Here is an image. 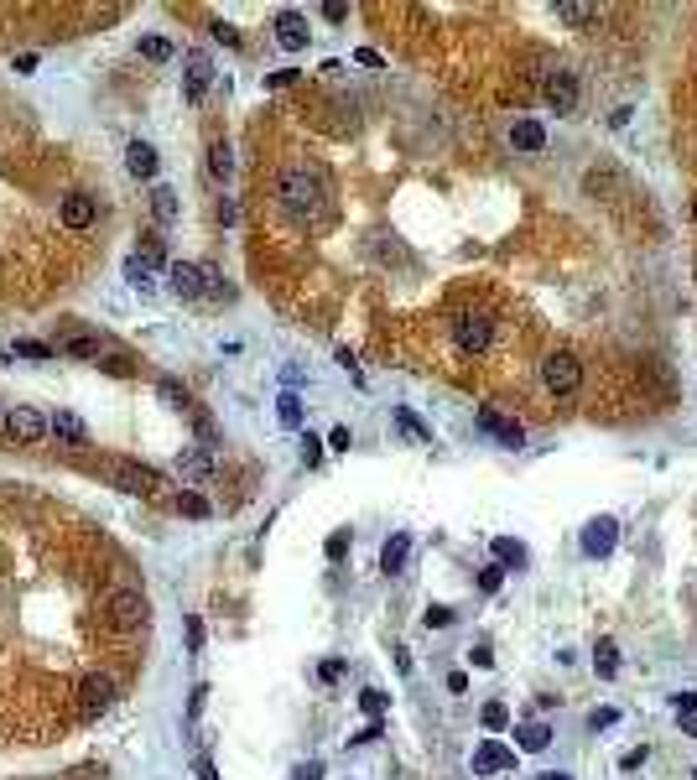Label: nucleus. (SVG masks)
<instances>
[{
	"mask_svg": "<svg viewBox=\"0 0 697 780\" xmlns=\"http://www.w3.org/2000/svg\"><path fill=\"white\" fill-rule=\"evenodd\" d=\"M516 739H520V750L542 754L546 744H552V728H546V723H520V728H516Z\"/></svg>",
	"mask_w": 697,
	"mask_h": 780,
	"instance_id": "obj_24",
	"label": "nucleus"
},
{
	"mask_svg": "<svg viewBox=\"0 0 697 780\" xmlns=\"http://www.w3.org/2000/svg\"><path fill=\"white\" fill-rule=\"evenodd\" d=\"M167 276H172L178 297H187V302H203V297H209V286H203V266H193V261H172V266H167Z\"/></svg>",
	"mask_w": 697,
	"mask_h": 780,
	"instance_id": "obj_12",
	"label": "nucleus"
},
{
	"mask_svg": "<svg viewBox=\"0 0 697 780\" xmlns=\"http://www.w3.org/2000/svg\"><path fill=\"white\" fill-rule=\"evenodd\" d=\"M469 660H474L479 671H489V666H494V651H489V645H474V651H469Z\"/></svg>",
	"mask_w": 697,
	"mask_h": 780,
	"instance_id": "obj_47",
	"label": "nucleus"
},
{
	"mask_svg": "<svg viewBox=\"0 0 697 780\" xmlns=\"http://www.w3.org/2000/svg\"><path fill=\"white\" fill-rule=\"evenodd\" d=\"M11 354H21V360H53L58 349L53 344H42V338H16V349Z\"/></svg>",
	"mask_w": 697,
	"mask_h": 780,
	"instance_id": "obj_30",
	"label": "nucleus"
},
{
	"mask_svg": "<svg viewBox=\"0 0 697 780\" xmlns=\"http://www.w3.org/2000/svg\"><path fill=\"white\" fill-rule=\"evenodd\" d=\"M577 94H583V89H577V73H573V68H552V73L542 79V99L557 110V115H573V110H577Z\"/></svg>",
	"mask_w": 697,
	"mask_h": 780,
	"instance_id": "obj_8",
	"label": "nucleus"
},
{
	"mask_svg": "<svg viewBox=\"0 0 697 780\" xmlns=\"http://www.w3.org/2000/svg\"><path fill=\"white\" fill-rule=\"evenodd\" d=\"M323 16H328V21L338 27V21H349V5H338V0H328V5H323Z\"/></svg>",
	"mask_w": 697,
	"mask_h": 780,
	"instance_id": "obj_52",
	"label": "nucleus"
},
{
	"mask_svg": "<svg viewBox=\"0 0 697 780\" xmlns=\"http://www.w3.org/2000/svg\"><path fill=\"white\" fill-rule=\"evenodd\" d=\"M125 172L136 182H152L156 178V146H146V141H130L125 146Z\"/></svg>",
	"mask_w": 697,
	"mask_h": 780,
	"instance_id": "obj_16",
	"label": "nucleus"
},
{
	"mask_svg": "<svg viewBox=\"0 0 697 780\" xmlns=\"http://www.w3.org/2000/svg\"><path fill=\"white\" fill-rule=\"evenodd\" d=\"M386 702H391V697H386L380 687H364L360 692V708L369 713V718H386Z\"/></svg>",
	"mask_w": 697,
	"mask_h": 780,
	"instance_id": "obj_35",
	"label": "nucleus"
},
{
	"mask_svg": "<svg viewBox=\"0 0 697 780\" xmlns=\"http://www.w3.org/2000/svg\"><path fill=\"white\" fill-rule=\"evenodd\" d=\"M328 448H334V452H349V427H334V432H328Z\"/></svg>",
	"mask_w": 697,
	"mask_h": 780,
	"instance_id": "obj_49",
	"label": "nucleus"
},
{
	"mask_svg": "<svg viewBox=\"0 0 697 780\" xmlns=\"http://www.w3.org/2000/svg\"><path fill=\"white\" fill-rule=\"evenodd\" d=\"M276 417H281V427H303V401H297V390H281Z\"/></svg>",
	"mask_w": 697,
	"mask_h": 780,
	"instance_id": "obj_28",
	"label": "nucleus"
},
{
	"mask_svg": "<svg viewBox=\"0 0 697 780\" xmlns=\"http://www.w3.org/2000/svg\"><path fill=\"white\" fill-rule=\"evenodd\" d=\"M203 702H209V687H193V702H187V723L203 718Z\"/></svg>",
	"mask_w": 697,
	"mask_h": 780,
	"instance_id": "obj_43",
	"label": "nucleus"
},
{
	"mask_svg": "<svg viewBox=\"0 0 697 780\" xmlns=\"http://www.w3.org/2000/svg\"><path fill=\"white\" fill-rule=\"evenodd\" d=\"M141 58L146 62H172V42H167V37H146V42H141Z\"/></svg>",
	"mask_w": 697,
	"mask_h": 780,
	"instance_id": "obj_33",
	"label": "nucleus"
},
{
	"mask_svg": "<svg viewBox=\"0 0 697 780\" xmlns=\"http://www.w3.org/2000/svg\"><path fill=\"white\" fill-rule=\"evenodd\" d=\"M276 198H281V209L292 219H318L323 203H328V182H323L318 167H286L276 178Z\"/></svg>",
	"mask_w": 697,
	"mask_h": 780,
	"instance_id": "obj_1",
	"label": "nucleus"
},
{
	"mask_svg": "<svg viewBox=\"0 0 697 780\" xmlns=\"http://www.w3.org/2000/svg\"><path fill=\"white\" fill-rule=\"evenodd\" d=\"M448 333H453L458 354H469V360L489 354V344H494V323H489V312H479V307H458Z\"/></svg>",
	"mask_w": 697,
	"mask_h": 780,
	"instance_id": "obj_2",
	"label": "nucleus"
},
{
	"mask_svg": "<svg viewBox=\"0 0 697 780\" xmlns=\"http://www.w3.org/2000/svg\"><path fill=\"white\" fill-rule=\"evenodd\" d=\"M5 360H11V354H5V349H0V364H5Z\"/></svg>",
	"mask_w": 697,
	"mask_h": 780,
	"instance_id": "obj_58",
	"label": "nucleus"
},
{
	"mask_svg": "<svg viewBox=\"0 0 697 780\" xmlns=\"http://www.w3.org/2000/svg\"><path fill=\"white\" fill-rule=\"evenodd\" d=\"M193 770H198V780H219V770H213V765H209V759H203V754L193 759Z\"/></svg>",
	"mask_w": 697,
	"mask_h": 780,
	"instance_id": "obj_55",
	"label": "nucleus"
},
{
	"mask_svg": "<svg viewBox=\"0 0 697 780\" xmlns=\"http://www.w3.org/2000/svg\"><path fill=\"white\" fill-rule=\"evenodd\" d=\"M395 417H401V427H406L411 437H422V443H432V427H422V421L411 417V411H395Z\"/></svg>",
	"mask_w": 697,
	"mask_h": 780,
	"instance_id": "obj_41",
	"label": "nucleus"
},
{
	"mask_svg": "<svg viewBox=\"0 0 697 780\" xmlns=\"http://www.w3.org/2000/svg\"><path fill=\"white\" fill-rule=\"evenodd\" d=\"M380 734H386V718H369V723H364V728H360V734H354V739H349V744H354V750H360V744H375V739H380Z\"/></svg>",
	"mask_w": 697,
	"mask_h": 780,
	"instance_id": "obj_38",
	"label": "nucleus"
},
{
	"mask_svg": "<svg viewBox=\"0 0 697 780\" xmlns=\"http://www.w3.org/2000/svg\"><path fill=\"white\" fill-rule=\"evenodd\" d=\"M344 546H349V531H334V536H328V557H334V562L344 557Z\"/></svg>",
	"mask_w": 697,
	"mask_h": 780,
	"instance_id": "obj_51",
	"label": "nucleus"
},
{
	"mask_svg": "<svg viewBox=\"0 0 697 780\" xmlns=\"http://www.w3.org/2000/svg\"><path fill=\"white\" fill-rule=\"evenodd\" d=\"M104 619H110V630H120V635L141 630L146 625V593L141 588H115L104 599Z\"/></svg>",
	"mask_w": 697,
	"mask_h": 780,
	"instance_id": "obj_4",
	"label": "nucleus"
},
{
	"mask_svg": "<svg viewBox=\"0 0 697 780\" xmlns=\"http://www.w3.org/2000/svg\"><path fill=\"white\" fill-rule=\"evenodd\" d=\"M500 583H505V568H500V562H489V568L479 572V588H485V593H500Z\"/></svg>",
	"mask_w": 697,
	"mask_h": 780,
	"instance_id": "obj_39",
	"label": "nucleus"
},
{
	"mask_svg": "<svg viewBox=\"0 0 697 780\" xmlns=\"http://www.w3.org/2000/svg\"><path fill=\"white\" fill-rule=\"evenodd\" d=\"M557 21H562V27H593V21H599V5H573V0H568V5H557Z\"/></svg>",
	"mask_w": 697,
	"mask_h": 780,
	"instance_id": "obj_25",
	"label": "nucleus"
},
{
	"mask_svg": "<svg viewBox=\"0 0 697 780\" xmlns=\"http://www.w3.org/2000/svg\"><path fill=\"white\" fill-rule=\"evenodd\" d=\"M307 31H312V27H307L303 11H281V16H276V42H281L286 53H303V47H307Z\"/></svg>",
	"mask_w": 697,
	"mask_h": 780,
	"instance_id": "obj_14",
	"label": "nucleus"
},
{
	"mask_svg": "<svg viewBox=\"0 0 697 780\" xmlns=\"http://www.w3.org/2000/svg\"><path fill=\"white\" fill-rule=\"evenodd\" d=\"M422 625H427V630H448V625H453V609H448V603H427Z\"/></svg>",
	"mask_w": 697,
	"mask_h": 780,
	"instance_id": "obj_31",
	"label": "nucleus"
},
{
	"mask_svg": "<svg viewBox=\"0 0 697 780\" xmlns=\"http://www.w3.org/2000/svg\"><path fill=\"white\" fill-rule=\"evenodd\" d=\"M209 84H213V58L209 53H182V89H187V99L198 104Z\"/></svg>",
	"mask_w": 697,
	"mask_h": 780,
	"instance_id": "obj_9",
	"label": "nucleus"
},
{
	"mask_svg": "<svg viewBox=\"0 0 697 780\" xmlns=\"http://www.w3.org/2000/svg\"><path fill=\"white\" fill-rule=\"evenodd\" d=\"M542 386L552 390V395H577L583 390V364H577V354H568V349H557V354H546L542 364Z\"/></svg>",
	"mask_w": 697,
	"mask_h": 780,
	"instance_id": "obj_5",
	"label": "nucleus"
},
{
	"mask_svg": "<svg viewBox=\"0 0 697 780\" xmlns=\"http://www.w3.org/2000/svg\"><path fill=\"white\" fill-rule=\"evenodd\" d=\"M178 510L187 515V520H209V510H213V505L203 500V494H178Z\"/></svg>",
	"mask_w": 697,
	"mask_h": 780,
	"instance_id": "obj_32",
	"label": "nucleus"
},
{
	"mask_svg": "<svg viewBox=\"0 0 697 780\" xmlns=\"http://www.w3.org/2000/svg\"><path fill=\"white\" fill-rule=\"evenodd\" d=\"M693 739H697V723H693Z\"/></svg>",
	"mask_w": 697,
	"mask_h": 780,
	"instance_id": "obj_59",
	"label": "nucleus"
},
{
	"mask_svg": "<svg viewBox=\"0 0 697 780\" xmlns=\"http://www.w3.org/2000/svg\"><path fill=\"white\" fill-rule=\"evenodd\" d=\"M178 474H187V479H209V474H213V452L209 448H182L178 452Z\"/></svg>",
	"mask_w": 697,
	"mask_h": 780,
	"instance_id": "obj_18",
	"label": "nucleus"
},
{
	"mask_svg": "<svg viewBox=\"0 0 697 780\" xmlns=\"http://www.w3.org/2000/svg\"><path fill=\"white\" fill-rule=\"evenodd\" d=\"M187 645H193V651H203V625H198V619H187Z\"/></svg>",
	"mask_w": 697,
	"mask_h": 780,
	"instance_id": "obj_54",
	"label": "nucleus"
},
{
	"mask_svg": "<svg viewBox=\"0 0 697 780\" xmlns=\"http://www.w3.org/2000/svg\"><path fill=\"white\" fill-rule=\"evenodd\" d=\"M110 702H115V676L110 671H89L79 682V713L84 718H99V713H110Z\"/></svg>",
	"mask_w": 697,
	"mask_h": 780,
	"instance_id": "obj_7",
	"label": "nucleus"
},
{
	"mask_svg": "<svg viewBox=\"0 0 697 780\" xmlns=\"http://www.w3.org/2000/svg\"><path fill=\"white\" fill-rule=\"evenodd\" d=\"M58 354H73V360H99V338L94 333H68L58 344Z\"/></svg>",
	"mask_w": 697,
	"mask_h": 780,
	"instance_id": "obj_22",
	"label": "nucleus"
},
{
	"mask_svg": "<svg viewBox=\"0 0 697 780\" xmlns=\"http://www.w3.org/2000/svg\"><path fill=\"white\" fill-rule=\"evenodd\" d=\"M125 281H130V286H141V292H152V270L141 266V261H136V255H130V261H125Z\"/></svg>",
	"mask_w": 697,
	"mask_h": 780,
	"instance_id": "obj_37",
	"label": "nucleus"
},
{
	"mask_svg": "<svg viewBox=\"0 0 697 780\" xmlns=\"http://www.w3.org/2000/svg\"><path fill=\"white\" fill-rule=\"evenodd\" d=\"M213 42H224V47H240V31L229 27V21H213Z\"/></svg>",
	"mask_w": 697,
	"mask_h": 780,
	"instance_id": "obj_42",
	"label": "nucleus"
},
{
	"mask_svg": "<svg viewBox=\"0 0 697 780\" xmlns=\"http://www.w3.org/2000/svg\"><path fill=\"white\" fill-rule=\"evenodd\" d=\"M110 479H115L120 494H162V489H167V479H162L156 469L130 463V458H115V463H110Z\"/></svg>",
	"mask_w": 697,
	"mask_h": 780,
	"instance_id": "obj_6",
	"label": "nucleus"
},
{
	"mask_svg": "<svg viewBox=\"0 0 697 780\" xmlns=\"http://www.w3.org/2000/svg\"><path fill=\"white\" fill-rule=\"evenodd\" d=\"M516 765V754L505 750L500 739H485L479 750H474V776H500V770H510Z\"/></svg>",
	"mask_w": 697,
	"mask_h": 780,
	"instance_id": "obj_15",
	"label": "nucleus"
},
{
	"mask_svg": "<svg viewBox=\"0 0 697 780\" xmlns=\"http://www.w3.org/2000/svg\"><path fill=\"white\" fill-rule=\"evenodd\" d=\"M136 261H141V266H146V270L167 266V240H162L156 229H146V235H141V250H136Z\"/></svg>",
	"mask_w": 697,
	"mask_h": 780,
	"instance_id": "obj_21",
	"label": "nucleus"
},
{
	"mask_svg": "<svg viewBox=\"0 0 697 780\" xmlns=\"http://www.w3.org/2000/svg\"><path fill=\"white\" fill-rule=\"evenodd\" d=\"M593 666H599V676H614V671H619V651H614V640H609V635L593 645Z\"/></svg>",
	"mask_w": 697,
	"mask_h": 780,
	"instance_id": "obj_29",
	"label": "nucleus"
},
{
	"mask_svg": "<svg viewBox=\"0 0 697 780\" xmlns=\"http://www.w3.org/2000/svg\"><path fill=\"white\" fill-rule=\"evenodd\" d=\"M292 79H297V68H281V73H266V84H271V89H286Z\"/></svg>",
	"mask_w": 697,
	"mask_h": 780,
	"instance_id": "obj_50",
	"label": "nucleus"
},
{
	"mask_svg": "<svg viewBox=\"0 0 697 780\" xmlns=\"http://www.w3.org/2000/svg\"><path fill=\"white\" fill-rule=\"evenodd\" d=\"M354 62H364V68H380V62H386V58H380L375 47H360V53H354Z\"/></svg>",
	"mask_w": 697,
	"mask_h": 780,
	"instance_id": "obj_53",
	"label": "nucleus"
},
{
	"mask_svg": "<svg viewBox=\"0 0 697 780\" xmlns=\"http://www.w3.org/2000/svg\"><path fill=\"white\" fill-rule=\"evenodd\" d=\"M645 759H651V750H645V744H640V750L619 754V770H640V765H645Z\"/></svg>",
	"mask_w": 697,
	"mask_h": 780,
	"instance_id": "obj_44",
	"label": "nucleus"
},
{
	"mask_svg": "<svg viewBox=\"0 0 697 780\" xmlns=\"http://www.w3.org/2000/svg\"><path fill=\"white\" fill-rule=\"evenodd\" d=\"M156 395H162L167 406H178V411H182V406H193V401H187V390H182L172 375H167V380H156Z\"/></svg>",
	"mask_w": 697,
	"mask_h": 780,
	"instance_id": "obj_34",
	"label": "nucleus"
},
{
	"mask_svg": "<svg viewBox=\"0 0 697 780\" xmlns=\"http://www.w3.org/2000/svg\"><path fill=\"white\" fill-rule=\"evenodd\" d=\"M0 417H5V411H0Z\"/></svg>",
	"mask_w": 697,
	"mask_h": 780,
	"instance_id": "obj_61",
	"label": "nucleus"
},
{
	"mask_svg": "<svg viewBox=\"0 0 697 780\" xmlns=\"http://www.w3.org/2000/svg\"><path fill=\"white\" fill-rule=\"evenodd\" d=\"M229 172H235V151H229V141H213L209 146V178L224 182Z\"/></svg>",
	"mask_w": 697,
	"mask_h": 780,
	"instance_id": "obj_23",
	"label": "nucleus"
},
{
	"mask_svg": "<svg viewBox=\"0 0 697 780\" xmlns=\"http://www.w3.org/2000/svg\"><path fill=\"white\" fill-rule=\"evenodd\" d=\"M614 718H619L614 708H593V713H588V728H614Z\"/></svg>",
	"mask_w": 697,
	"mask_h": 780,
	"instance_id": "obj_45",
	"label": "nucleus"
},
{
	"mask_svg": "<svg viewBox=\"0 0 697 780\" xmlns=\"http://www.w3.org/2000/svg\"><path fill=\"white\" fill-rule=\"evenodd\" d=\"M297 780H323V765H318V759H312V765H303V770H297Z\"/></svg>",
	"mask_w": 697,
	"mask_h": 780,
	"instance_id": "obj_56",
	"label": "nucleus"
},
{
	"mask_svg": "<svg viewBox=\"0 0 697 780\" xmlns=\"http://www.w3.org/2000/svg\"><path fill=\"white\" fill-rule=\"evenodd\" d=\"M479 432H489L494 443H505V448H526V427L520 421H510V417H500L494 406H485L479 411Z\"/></svg>",
	"mask_w": 697,
	"mask_h": 780,
	"instance_id": "obj_11",
	"label": "nucleus"
},
{
	"mask_svg": "<svg viewBox=\"0 0 697 780\" xmlns=\"http://www.w3.org/2000/svg\"><path fill=\"white\" fill-rule=\"evenodd\" d=\"M318 458H323V443L307 432V437H303V463H318Z\"/></svg>",
	"mask_w": 697,
	"mask_h": 780,
	"instance_id": "obj_46",
	"label": "nucleus"
},
{
	"mask_svg": "<svg viewBox=\"0 0 697 780\" xmlns=\"http://www.w3.org/2000/svg\"><path fill=\"white\" fill-rule=\"evenodd\" d=\"M0 432H5L11 443H21V448H37L42 437H53V421L42 417L37 406H5V417H0Z\"/></svg>",
	"mask_w": 697,
	"mask_h": 780,
	"instance_id": "obj_3",
	"label": "nucleus"
},
{
	"mask_svg": "<svg viewBox=\"0 0 697 780\" xmlns=\"http://www.w3.org/2000/svg\"><path fill=\"white\" fill-rule=\"evenodd\" d=\"M479 718H485L489 734H500V728L510 723V708H505V702H485V713H479Z\"/></svg>",
	"mask_w": 697,
	"mask_h": 780,
	"instance_id": "obj_36",
	"label": "nucleus"
},
{
	"mask_svg": "<svg viewBox=\"0 0 697 780\" xmlns=\"http://www.w3.org/2000/svg\"><path fill=\"white\" fill-rule=\"evenodd\" d=\"M344 671H349V666H344V660H323V666H318V676H323V682H338V676H344Z\"/></svg>",
	"mask_w": 697,
	"mask_h": 780,
	"instance_id": "obj_48",
	"label": "nucleus"
},
{
	"mask_svg": "<svg viewBox=\"0 0 697 780\" xmlns=\"http://www.w3.org/2000/svg\"><path fill=\"white\" fill-rule=\"evenodd\" d=\"M494 562L500 568H526V546L510 536H494Z\"/></svg>",
	"mask_w": 697,
	"mask_h": 780,
	"instance_id": "obj_26",
	"label": "nucleus"
},
{
	"mask_svg": "<svg viewBox=\"0 0 697 780\" xmlns=\"http://www.w3.org/2000/svg\"><path fill=\"white\" fill-rule=\"evenodd\" d=\"M671 708H676V718H693V713H697V692H676Z\"/></svg>",
	"mask_w": 697,
	"mask_h": 780,
	"instance_id": "obj_40",
	"label": "nucleus"
},
{
	"mask_svg": "<svg viewBox=\"0 0 697 780\" xmlns=\"http://www.w3.org/2000/svg\"><path fill=\"white\" fill-rule=\"evenodd\" d=\"M47 421H53V437L68 443V448H84V443H89V427L73 417V411H58V417H47Z\"/></svg>",
	"mask_w": 697,
	"mask_h": 780,
	"instance_id": "obj_17",
	"label": "nucleus"
},
{
	"mask_svg": "<svg viewBox=\"0 0 697 780\" xmlns=\"http://www.w3.org/2000/svg\"><path fill=\"white\" fill-rule=\"evenodd\" d=\"M614 541H619V520H614V515H599V520L583 526V552H588V557H609Z\"/></svg>",
	"mask_w": 697,
	"mask_h": 780,
	"instance_id": "obj_10",
	"label": "nucleus"
},
{
	"mask_svg": "<svg viewBox=\"0 0 697 780\" xmlns=\"http://www.w3.org/2000/svg\"><path fill=\"white\" fill-rule=\"evenodd\" d=\"M406 557H411V536L395 531V536L380 546V572H401V568H406Z\"/></svg>",
	"mask_w": 697,
	"mask_h": 780,
	"instance_id": "obj_20",
	"label": "nucleus"
},
{
	"mask_svg": "<svg viewBox=\"0 0 697 780\" xmlns=\"http://www.w3.org/2000/svg\"><path fill=\"white\" fill-rule=\"evenodd\" d=\"M510 146H516V151H546L542 120H516V125H510Z\"/></svg>",
	"mask_w": 697,
	"mask_h": 780,
	"instance_id": "obj_19",
	"label": "nucleus"
},
{
	"mask_svg": "<svg viewBox=\"0 0 697 780\" xmlns=\"http://www.w3.org/2000/svg\"><path fill=\"white\" fill-rule=\"evenodd\" d=\"M152 213L162 219V224H172V219H178V193H172V187H152Z\"/></svg>",
	"mask_w": 697,
	"mask_h": 780,
	"instance_id": "obj_27",
	"label": "nucleus"
},
{
	"mask_svg": "<svg viewBox=\"0 0 697 780\" xmlns=\"http://www.w3.org/2000/svg\"><path fill=\"white\" fill-rule=\"evenodd\" d=\"M693 780H697V770H693Z\"/></svg>",
	"mask_w": 697,
	"mask_h": 780,
	"instance_id": "obj_60",
	"label": "nucleus"
},
{
	"mask_svg": "<svg viewBox=\"0 0 697 780\" xmlns=\"http://www.w3.org/2000/svg\"><path fill=\"white\" fill-rule=\"evenodd\" d=\"M58 219H62V229H89L94 219H99V203H94L89 193H68L62 209H58Z\"/></svg>",
	"mask_w": 697,
	"mask_h": 780,
	"instance_id": "obj_13",
	"label": "nucleus"
},
{
	"mask_svg": "<svg viewBox=\"0 0 697 780\" xmlns=\"http://www.w3.org/2000/svg\"><path fill=\"white\" fill-rule=\"evenodd\" d=\"M536 780H573V776H562V770H546V776H536Z\"/></svg>",
	"mask_w": 697,
	"mask_h": 780,
	"instance_id": "obj_57",
	"label": "nucleus"
}]
</instances>
